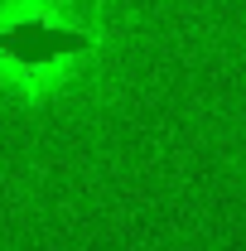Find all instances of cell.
Masks as SVG:
<instances>
[{"label": "cell", "mask_w": 246, "mask_h": 251, "mask_svg": "<svg viewBox=\"0 0 246 251\" xmlns=\"http://www.w3.org/2000/svg\"><path fill=\"white\" fill-rule=\"evenodd\" d=\"M68 49H87V39L82 34H63V29H44V25H20V29L5 34V53L25 58V63H39L49 53H68Z\"/></svg>", "instance_id": "cell-1"}]
</instances>
